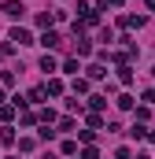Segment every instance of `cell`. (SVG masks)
I'll return each instance as SVG.
<instances>
[{"instance_id":"cell-1","label":"cell","mask_w":155,"mask_h":159,"mask_svg":"<svg viewBox=\"0 0 155 159\" xmlns=\"http://www.w3.org/2000/svg\"><path fill=\"white\" fill-rule=\"evenodd\" d=\"M22 15H26V7H22V4H15V0H7V4H4V19H22Z\"/></svg>"},{"instance_id":"cell-2","label":"cell","mask_w":155,"mask_h":159,"mask_svg":"<svg viewBox=\"0 0 155 159\" xmlns=\"http://www.w3.org/2000/svg\"><path fill=\"white\" fill-rule=\"evenodd\" d=\"M11 41H15V44H33V37H30V30H19V26L11 30Z\"/></svg>"},{"instance_id":"cell-3","label":"cell","mask_w":155,"mask_h":159,"mask_svg":"<svg viewBox=\"0 0 155 159\" xmlns=\"http://www.w3.org/2000/svg\"><path fill=\"white\" fill-rule=\"evenodd\" d=\"M41 44H44V48H55V44H59V34H55V30H48V34L41 37Z\"/></svg>"},{"instance_id":"cell-4","label":"cell","mask_w":155,"mask_h":159,"mask_svg":"<svg viewBox=\"0 0 155 159\" xmlns=\"http://www.w3.org/2000/svg\"><path fill=\"white\" fill-rule=\"evenodd\" d=\"M44 93H52V96H59V93H63V81H59V78H52L48 85H44Z\"/></svg>"},{"instance_id":"cell-5","label":"cell","mask_w":155,"mask_h":159,"mask_svg":"<svg viewBox=\"0 0 155 159\" xmlns=\"http://www.w3.org/2000/svg\"><path fill=\"white\" fill-rule=\"evenodd\" d=\"M0 119H4V122L15 119V104H0Z\"/></svg>"},{"instance_id":"cell-6","label":"cell","mask_w":155,"mask_h":159,"mask_svg":"<svg viewBox=\"0 0 155 159\" xmlns=\"http://www.w3.org/2000/svg\"><path fill=\"white\" fill-rule=\"evenodd\" d=\"M118 78L126 81V85H129V81H133V70H129V63H122V67H118Z\"/></svg>"},{"instance_id":"cell-7","label":"cell","mask_w":155,"mask_h":159,"mask_svg":"<svg viewBox=\"0 0 155 159\" xmlns=\"http://www.w3.org/2000/svg\"><path fill=\"white\" fill-rule=\"evenodd\" d=\"M129 137H133V141H140V137H148V129H144V126H133V129H129Z\"/></svg>"},{"instance_id":"cell-8","label":"cell","mask_w":155,"mask_h":159,"mask_svg":"<svg viewBox=\"0 0 155 159\" xmlns=\"http://www.w3.org/2000/svg\"><path fill=\"white\" fill-rule=\"evenodd\" d=\"M81 159H96V148H85V152H81Z\"/></svg>"},{"instance_id":"cell-9","label":"cell","mask_w":155,"mask_h":159,"mask_svg":"<svg viewBox=\"0 0 155 159\" xmlns=\"http://www.w3.org/2000/svg\"><path fill=\"white\" fill-rule=\"evenodd\" d=\"M115 159H129V148H118V152H115Z\"/></svg>"},{"instance_id":"cell-10","label":"cell","mask_w":155,"mask_h":159,"mask_svg":"<svg viewBox=\"0 0 155 159\" xmlns=\"http://www.w3.org/2000/svg\"><path fill=\"white\" fill-rule=\"evenodd\" d=\"M44 159H55V156H52V152H48V156H44Z\"/></svg>"},{"instance_id":"cell-11","label":"cell","mask_w":155,"mask_h":159,"mask_svg":"<svg viewBox=\"0 0 155 159\" xmlns=\"http://www.w3.org/2000/svg\"><path fill=\"white\" fill-rule=\"evenodd\" d=\"M0 104H4V93H0Z\"/></svg>"},{"instance_id":"cell-12","label":"cell","mask_w":155,"mask_h":159,"mask_svg":"<svg viewBox=\"0 0 155 159\" xmlns=\"http://www.w3.org/2000/svg\"><path fill=\"white\" fill-rule=\"evenodd\" d=\"M111 4H122V0H111Z\"/></svg>"},{"instance_id":"cell-13","label":"cell","mask_w":155,"mask_h":159,"mask_svg":"<svg viewBox=\"0 0 155 159\" xmlns=\"http://www.w3.org/2000/svg\"><path fill=\"white\" fill-rule=\"evenodd\" d=\"M137 159H148V156H137Z\"/></svg>"}]
</instances>
